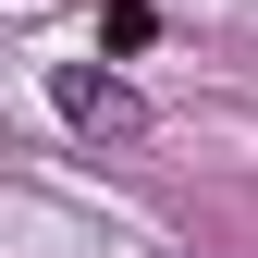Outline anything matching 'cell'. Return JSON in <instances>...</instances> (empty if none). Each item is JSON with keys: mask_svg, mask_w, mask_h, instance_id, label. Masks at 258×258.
Wrapping results in <instances>:
<instances>
[{"mask_svg": "<svg viewBox=\"0 0 258 258\" xmlns=\"http://www.w3.org/2000/svg\"><path fill=\"white\" fill-rule=\"evenodd\" d=\"M49 111L74 123V136H136V123H148V99L123 74H99V61H61V74H49Z\"/></svg>", "mask_w": 258, "mask_h": 258, "instance_id": "1", "label": "cell"}]
</instances>
